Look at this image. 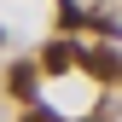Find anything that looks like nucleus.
<instances>
[{
	"label": "nucleus",
	"instance_id": "nucleus-1",
	"mask_svg": "<svg viewBox=\"0 0 122 122\" xmlns=\"http://www.w3.org/2000/svg\"><path fill=\"white\" fill-rule=\"evenodd\" d=\"M70 64H81V47H76V41H52V47L41 52V70L47 76H64Z\"/></svg>",
	"mask_w": 122,
	"mask_h": 122
},
{
	"label": "nucleus",
	"instance_id": "nucleus-2",
	"mask_svg": "<svg viewBox=\"0 0 122 122\" xmlns=\"http://www.w3.org/2000/svg\"><path fill=\"white\" fill-rule=\"evenodd\" d=\"M81 64L93 70L99 81H116V76H122V58H116L111 47H87V52H81Z\"/></svg>",
	"mask_w": 122,
	"mask_h": 122
},
{
	"label": "nucleus",
	"instance_id": "nucleus-3",
	"mask_svg": "<svg viewBox=\"0 0 122 122\" xmlns=\"http://www.w3.org/2000/svg\"><path fill=\"white\" fill-rule=\"evenodd\" d=\"M6 87H12L18 99H35V64H18V70L6 76Z\"/></svg>",
	"mask_w": 122,
	"mask_h": 122
},
{
	"label": "nucleus",
	"instance_id": "nucleus-4",
	"mask_svg": "<svg viewBox=\"0 0 122 122\" xmlns=\"http://www.w3.org/2000/svg\"><path fill=\"white\" fill-rule=\"evenodd\" d=\"M58 23H64V29H81V23H87V12L76 6V0H58Z\"/></svg>",
	"mask_w": 122,
	"mask_h": 122
}]
</instances>
